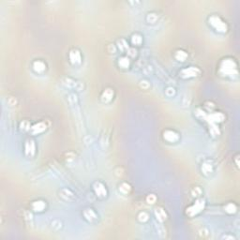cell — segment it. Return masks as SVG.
Returning a JSON list of instances; mask_svg holds the SVG:
<instances>
[{
	"label": "cell",
	"instance_id": "obj_1",
	"mask_svg": "<svg viewBox=\"0 0 240 240\" xmlns=\"http://www.w3.org/2000/svg\"><path fill=\"white\" fill-rule=\"evenodd\" d=\"M220 71L226 75H233L236 72V65L233 60L226 59L221 63Z\"/></svg>",
	"mask_w": 240,
	"mask_h": 240
},
{
	"label": "cell",
	"instance_id": "obj_2",
	"mask_svg": "<svg viewBox=\"0 0 240 240\" xmlns=\"http://www.w3.org/2000/svg\"><path fill=\"white\" fill-rule=\"evenodd\" d=\"M210 24L213 27H215L218 31H220V32H225L227 30V26L225 25V23H223V21H221V19L218 16H211L209 19Z\"/></svg>",
	"mask_w": 240,
	"mask_h": 240
},
{
	"label": "cell",
	"instance_id": "obj_3",
	"mask_svg": "<svg viewBox=\"0 0 240 240\" xmlns=\"http://www.w3.org/2000/svg\"><path fill=\"white\" fill-rule=\"evenodd\" d=\"M62 84H64L65 87L68 88H76L77 90H82L84 87V86L80 82H75L71 78H64L62 80Z\"/></svg>",
	"mask_w": 240,
	"mask_h": 240
},
{
	"label": "cell",
	"instance_id": "obj_4",
	"mask_svg": "<svg viewBox=\"0 0 240 240\" xmlns=\"http://www.w3.org/2000/svg\"><path fill=\"white\" fill-rule=\"evenodd\" d=\"M204 205H205V201L204 200H198L194 205H192L190 208H189L188 213L190 215H191V216L195 215V214H197L198 212H200L201 210L203 209Z\"/></svg>",
	"mask_w": 240,
	"mask_h": 240
},
{
	"label": "cell",
	"instance_id": "obj_5",
	"mask_svg": "<svg viewBox=\"0 0 240 240\" xmlns=\"http://www.w3.org/2000/svg\"><path fill=\"white\" fill-rule=\"evenodd\" d=\"M199 69L194 67H190L188 68H185L181 71V76L184 78H187V77H194L199 74Z\"/></svg>",
	"mask_w": 240,
	"mask_h": 240
},
{
	"label": "cell",
	"instance_id": "obj_6",
	"mask_svg": "<svg viewBox=\"0 0 240 240\" xmlns=\"http://www.w3.org/2000/svg\"><path fill=\"white\" fill-rule=\"evenodd\" d=\"M94 190L97 193V195L99 197H104L106 196V189L104 186L100 182H96L94 185Z\"/></svg>",
	"mask_w": 240,
	"mask_h": 240
},
{
	"label": "cell",
	"instance_id": "obj_7",
	"mask_svg": "<svg viewBox=\"0 0 240 240\" xmlns=\"http://www.w3.org/2000/svg\"><path fill=\"white\" fill-rule=\"evenodd\" d=\"M164 139L168 142L175 143L178 140V134L173 130H167L164 132Z\"/></svg>",
	"mask_w": 240,
	"mask_h": 240
},
{
	"label": "cell",
	"instance_id": "obj_8",
	"mask_svg": "<svg viewBox=\"0 0 240 240\" xmlns=\"http://www.w3.org/2000/svg\"><path fill=\"white\" fill-rule=\"evenodd\" d=\"M223 118H224L223 114H220V113H215V114H210L209 117H207V119L209 120V122L211 123V125H215L217 122L222 121Z\"/></svg>",
	"mask_w": 240,
	"mask_h": 240
},
{
	"label": "cell",
	"instance_id": "obj_9",
	"mask_svg": "<svg viewBox=\"0 0 240 240\" xmlns=\"http://www.w3.org/2000/svg\"><path fill=\"white\" fill-rule=\"evenodd\" d=\"M45 129H46L45 123L40 122L31 128V132H32L33 134H38V133H41L42 131H44Z\"/></svg>",
	"mask_w": 240,
	"mask_h": 240
},
{
	"label": "cell",
	"instance_id": "obj_10",
	"mask_svg": "<svg viewBox=\"0 0 240 240\" xmlns=\"http://www.w3.org/2000/svg\"><path fill=\"white\" fill-rule=\"evenodd\" d=\"M59 194H60V196L63 198L65 201H72V200H74V195H73V193L69 190H68V189H63L60 192H59Z\"/></svg>",
	"mask_w": 240,
	"mask_h": 240
},
{
	"label": "cell",
	"instance_id": "obj_11",
	"mask_svg": "<svg viewBox=\"0 0 240 240\" xmlns=\"http://www.w3.org/2000/svg\"><path fill=\"white\" fill-rule=\"evenodd\" d=\"M26 154L28 157H32L35 154V144L32 140L27 141L26 144Z\"/></svg>",
	"mask_w": 240,
	"mask_h": 240
},
{
	"label": "cell",
	"instance_id": "obj_12",
	"mask_svg": "<svg viewBox=\"0 0 240 240\" xmlns=\"http://www.w3.org/2000/svg\"><path fill=\"white\" fill-rule=\"evenodd\" d=\"M69 59H71V61L72 62L73 64L80 63V61H81L80 53L77 50H72L71 53H69Z\"/></svg>",
	"mask_w": 240,
	"mask_h": 240
},
{
	"label": "cell",
	"instance_id": "obj_13",
	"mask_svg": "<svg viewBox=\"0 0 240 240\" xmlns=\"http://www.w3.org/2000/svg\"><path fill=\"white\" fill-rule=\"evenodd\" d=\"M113 96H114V91L112 89H106L102 93V99L103 100L104 102H110V100L112 99Z\"/></svg>",
	"mask_w": 240,
	"mask_h": 240
},
{
	"label": "cell",
	"instance_id": "obj_14",
	"mask_svg": "<svg viewBox=\"0 0 240 240\" xmlns=\"http://www.w3.org/2000/svg\"><path fill=\"white\" fill-rule=\"evenodd\" d=\"M84 216L86 217V219L89 221H93L97 219V215L95 214V212L93 211L92 209H87L84 210Z\"/></svg>",
	"mask_w": 240,
	"mask_h": 240
},
{
	"label": "cell",
	"instance_id": "obj_15",
	"mask_svg": "<svg viewBox=\"0 0 240 240\" xmlns=\"http://www.w3.org/2000/svg\"><path fill=\"white\" fill-rule=\"evenodd\" d=\"M155 214H156V217L157 219L159 220V221H164L166 220V214H165V211L162 209V208H156V210H155Z\"/></svg>",
	"mask_w": 240,
	"mask_h": 240
},
{
	"label": "cell",
	"instance_id": "obj_16",
	"mask_svg": "<svg viewBox=\"0 0 240 240\" xmlns=\"http://www.w3.org/2000/svg\"><path fill=\"white\" fill-rule=\"evenodd\" d=\"M33 68H34V69L37 72H42L45 69L46 66L41 61H36V62H34V64H33Z\"/></svg>",
	"mask_w": 240,
	"mask_h": 240
},
{
	"label": "cell",
	"instance_id": "obj_17",
	"mask_svg": "<svg viewBox=\"0 0 240 240\" xmlns=\"http://www.w3.org/2000/svg\"><path fill=\"white\" fill-rule=\"evenodd\" d=\"M32 207L35 211L40 212V211H42L45 208V204H44V202H42V201H36V202L33 203Z\"/></svg>",
	"mask_w": 240,
	"mask_h": 240
},
{
	"label": "cell",
	"instance_id": "obj_18",
	"mask_svg": "<svg viewBox=\"0 0 240 240\" xmlns=\"http://www.w3.org/2000/svg\"><path fill=\"white\" fill-rule=\"evenodd\" d=\"M187 53L184 51H177L175 53V58L178 61H185V59L187 58Z\"/></svg>",
	"mask_w": 240,
	"mask_h": 240
},
{
	"label": "cell",
	"instance_id": "obj_19",
	"mask_svg": "<svg viewBox=\"0 0 240 240\" xmlns=\"http://www.w3.org/2000/svg\"><path fill=\"white\" fill-rule=\"evenodd\" d=\"M146 21H147L149 24H155L158 21V15L156 13H149L146 17Z\"/></svg>",
	"mask_w": 240,
	"mask_h": 240
},
{
	"label": "cell",
	"instance_id": "obj_20",
	"mask_svg": "<svg viewBox=\"0 0 240 240\" xmlns=\"http://www.w3.org/2000/svg\"><path fill=\"white\" fill-rule=\"evenodd\" d=\"M119 190L124 193V194H127V193L130 190V186L127 183H123L120 185V187H119Z\"/></svg>",
	"mask_w": 240,
	"mask_h": 240
},
{
	"label": "cell",
	"instance_id": "obj_21",
	"mask_svg": "<svg viewBox=\"0 0 240 240\" xmlns=\"http://www.w3.org/2000/svg\"><path fill=\"white\" fill-rule=\"evenodd\" d=\"M131 41H132V43L135 45H140L142 42V38L140 35H133L132 38H131Z\"/></svg>",
	"mask_w": 240,
	"mask_h": 240
},
{
	"label": "cell",
	"instance_id": "obj_22",
	"mask_svg": "<svg viewBox=\"0 0 240 240\" xmlns=\"http://www.w3.org/2000/svg\"><path fill=\"white\" fill-rule=\"evenodd\" d=\"M202 171H203L205 175L211 173V172H212V166H211V164L205 163V164L202 166Z\"/></svg>",
	"mask_w": 240,
	"mask_h": 240
},
{
	"label": "cell",
	"instance_id": "obj_23",
	"mask_svg": "<svg viewBox=\"0 0 240 240\" xmlns=\"http://www.w3.org/2000/svg\"><path fill=\"white\" fill-rule=\"evenodd\" d=\"M119 65L122 68H128L129 65V61L127 57H122L121 59H119Z\"/></svg>",
	"mask_w": 240,
	"mask_h": 240
},
{
	"label": "cell",
	"instance_id": "obj_24",
	"mask_svg": "<svg viewBox=\"0 0 240 240\" xmlns=\"http://www.w3.org/2000/svg\"><path fill=\"white\" fill-rule=\"evenodd\" d=\"M225 210L228 212V213H235L236 211V206L234 205V204H228L226 206H225Z\"/></svg>",
	"mask_w": 240,
	"mask_h": 240
},
{
	"label": "cell",
	"instance_id": "obj_25",
	"mask_svg": "<svg viewBox=\"0 0 240 240\" xmlns=\"http://www.w3.org/2000/svg\"><path fill=\"white\" fill-rule=\"evenodd\" d=\"M138 219H139V220H140V221L144 222L146 220H148V215H147V213H145V212H141L138 216Z\"/></svg>",
	"mask_w": 240,
	"mask_h": 240
},
{
	"label": "cell",
	"instance_id": "obj_26",
	"mask_svg": "<svg viewBox=\"0 0 240 240\" xmlns=\"http://www.w3.org/2000/svg\"><path fill=\"white\" fill-rule=\"evenodd\" d=\"M29 128H30V126H29L28 121H23L21 123V129H23V130H27V129H29Z\"/></svg>",
	"mask_w": 240,
	"mask_h": 240
},
{
	"label": "cell",
	"instance_id": "obj_27",
	"mask_svg": "<svg viewBox=\"0 0 240 240\" xmlns=\"http://www.w3.org/2000/svg\"><path fill=\"white\" fill-rule=\"evenodd\" d=\"M146 201H147V203L148 204H154L155 202H156V196H155L154 194H150L147 196V198H146Z\"/></svg>",
	"mask_w": 240,
	"mask_h": 240
},
{
	"label": "cell",
	"instance_id": "obj_28",
	"mask_svg": "<svg viewBox=\"0 0 240 240\" xmlns=\"http://www.w3.org/2000/svg\"><path fill=\"white\" fill-rule=\"evenodd\" d=\"M201 193H202V190H200V188L199 187H196L194 190H192V195L193 196H199V195H201Z\"/></svg>",
	"mask_w": 240,
	"mask_h": 240
},
{
	"label": "cell",
	"instance_id": "obj_29",
	"mask_svg": "<svg viewBox=\"0 0 240 240\" xmlns=\"http://www.w3.org/2000/svg\"><path fill=\"white\" fill-rule=\"evenodd\" d=\"M140 86H141V87L146 89V88L149 87V83L147 81H145V80H143V81L140 82Z\"/></svg>",
	"mask_w": 240,
	"mask_h": 240
},
{
	"label": "cell",
	"instance_id": "obj_30",
	"mask_svg": "<svg viewBox=\"0 0 240 240\" xmlns=\"http://www.w3.org/2000/svg\"><path fill=\"white\" fill-rule=\"evenodd\" d=\"M174 94H175V89H174L173 87H169V88H167V90H166V95H167V96L172 97Z\"/></svg>",
	"mask_w": 240,
	"mask_h": 240
},
{
	"label": "cell",
	"instance_id": "obj_31",
	"mask_svg": "<svg viewBox=\"0 0 240 240\" xmlns=\"http://www.w3.org/2000/svg\"><path fill=\"white\" fill-rule=\"evenodd\" d=\"M136 50L135 49H130L129 50V56H136Z\"/></svg>",
	"mask_w": 240,
	"mask_h": 240
},
{
	"label": "cell",
	"instance_id": "obj_32",
	"mask_svg": "<svg viewBox=\"0 0 240 240\" xmlns=\"http://www.w3.org/2000/svg\"><path fill=\"white\" fill-rule=\"evenodd\" d=\"M9 103H10V105H15V103H16V100H15L14 99H11L10 100H9Z\"/></svg>",
	"mask_w": 240,
	"mask_h": 240
}]
</instances>
